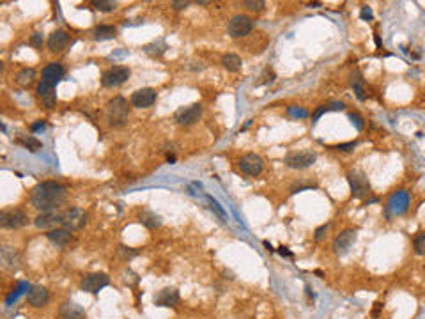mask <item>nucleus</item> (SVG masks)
I'll use <instances>...</instances> for the list:
<instances>
[{
  "instance_id": "bb28decb",
  "label": "nucleus",
  "mask_w": 425,
  "mask_h": 319,
  "mask_svg": "<svg viewBox=\"0 0 425 319\" xmlns=\"http://www.w3.org/2000/svg\"><path fill=\"white\" fill-rule=\"evenodd\" d=\"M351 82H352V87H354V91H356V96H358V99H365L367 96H365V89H363V78H362V75L358 73H352V78H351Z\"/></svg>"
},
{
  "instance_id": "4be33fe9",
  "label": "nucleus",
  "mask_w": 425,
  "mask_h": 319,
  "mask_svg": "<svg viewBox=\"0 0 425 319\" xmlns=\"http://www.w3.org/2000/svg\"><path fill=\"white\" fill-rule=\"evenodd\" d=\"M85 310L80 307V305L73 303V301H66V303L60 307V316L64 319H82Z\"/></svg>"
},
{
  "instance_id": "79ce46f5",
  "label": "nucleus",
  "mask_w": 425,
  "mask_h": 319,
  "mask_svg": "<svg viewBox=\"0 0 425 319\" xmlns=\"http://www.w3.org/2000/svg\"><path fill=\"white\" fill-rule=\"evenodd\" d=\"M43 126H44V123H43V121H41L39 124H34V126H32V130H34V131H36V130H39V128H43Z\"/></svg>"
},
{
  "instance_id": "ea45409f",
  "label": "nucleus",
  "mask_w": 425,
  "mask_h": 319,
  "mask_svg": "<svg viewBox=\"0 0 425 319\" xmlns=\"http://www.w3.org/2000/svg\"><path fill=\"white\" fill-rule=\"evenodd\" d=\"M188 4H190V2H172V5H174V7H176V9H185V7H188Z\"/></svg>"
},
{
  "instance_id": "6e6552de",
  "label": "nucleus",
  "mask_w": 425,
  "mask_h": 319,
  "mask_svg": "<svg viewBox=\"0 0 425 319\" xmlns=\"http://www.w3.org/2000/svg\"><path fill=\"white\" fill-rule=\"evenodd\" d=\"M27 222H29V216L21 209H9V211H2L0 215V225L4 229H20Z\"/></svg>"
},
{
  "instance_id": "e433bc0d",
  "label": "nucleus",
  "mask_w": 425,
  "mask_h": 319,
  "mask_svg": "<svg viewBox=\"0 0 425 319\" xmlns=\"http://www.w3.org/2000/svg\"><path fill=\"white\" fill-rule=\"evenodd\" d=\"M326 231H328V224H326V225H323V227H319L317 231H315V240H317V241L323 240V236H324V232H326Z\"/></svg>"
},
{
  "instance_id": "0eeeda50",
  "label": "nucleus",
  "mask_w": 425,
  "mask_h": 319,
  "mask_svg": "<svg viewBox=\"0 0 425 319\" xmlns=\"http://www.w3.org/2000/svg\"><path fill=\"white\" fill-rule=\"evenodd\" d=\"M85 222H87V213L80 209V207H71V209L62 213V225L68 231L82 229L85 225Z\"/></svg>"
},
{
  "instance_id": "dca6fc26",
  "label": "nucleus",
  "mask_w": 425,
  "mask_h": 319,
  "mask_svg": "<svg viewBox=\"0 0 425 319\" xmlns=\"http://www.w3.org/2000/svg\"><path fill=\"white\" fill-rule=\"evenodd\" d=\"M154 303L158 307H174V305L179 303V293L176 289H170V287L162 289L154 296Z\"/></svg>"
},
{
  "instance_id": "20e7f679",
  "label": "nucleus",
  "mask_w": 425,
  "mask_h": 319,
  "mask_svg": "<svg viewBox=\"0 0 425 319\" xmlns=\"http://www.w3.org/2000/svg\"><path fill=\"white\" fill-rule=\"evenodd\" d=\"M227 29H229L230 38H234V39L244 38V36H248L254 30V20L246 15H236L230 18Z\"/></svg>"
},
{
  "instance_id": "9b49d317",
  "label": "nucleus",
  "mask_w": 425,
  "mask_h": 319,
  "mask_svg": "<svg viewBox=\"0 0 425 319\" xmlns=\"http://www.w3.org/2000/svg\"><path fill=\"white\" fill-rule=\"evenodd\" d=\"M347 179H349V185H351V190H352V197H356V199H362L365 197L369 191H370V185L367 181V177L363 176L362 172H349L347 174Z\"/></svg>"
},
{
  "instance_id": "393cba45",
  "label": "nucleus",
  "mask_w": 425,
  "mask_h": 319,
  "mask_svg": "<svg viewBox=\"0 0 425 319\" xmlns=\"http://www.w3.org/2000/svg\"><path fill=\"white\" fill-rule=\"evenodd\" d=\"M117 34V29L112 25H99L94 29V38L96 39H112Z\"/></svg>"
},
{
  "instance_id": "aec40b11",
  "label": "nucleus",
  "mask_w": 425,
  "mask_h": 319,
  "mask_svg": "<svg viewBox=\"0 0 425 319\" xmlns=\"http://www.w3.org/2000/svg\"><path fill=\"white\" fill-rule=\"evenodd\" d=\"M36 93H37V98L43 101L44 107L52 108L55 103V93H54V87H50L46 85L44 82H39L37 84V89H36Z\"/></svg>"
},
{
  "instance_id": "2eb2a0df",
  "label": "nucleus",
  "mask_w": 425,
  "mask_h": 319,
  "mask_svg": "<svg viewBox=\"0 0 425 319\" xmlns=\"http://www.w3.org/2000/svg\"><path fill=\"white\" fill-rule=\"evenodd\" d=\"M62 225V213L57 211H50V213H41L37 218H36V225L39 229H55L57 225Z\"/></svg>"
},
{
  "instance_id": "9d476101",
  "label": "nucleus",
  "mask_w": 425,
  "mask_h": 319,
  "mask_svg": "<svg viewBox=\"0 0 425 319\" xmlns=\"http://www.w3.org/2000/svg\"><path fill=\"white\" fill-rule=\"evenodd\" d=\"M315 152L312 151H299V152H291L285 158V165L291 169H307L315 162Z\"/></svg>"
},
{
  "instance_id": "2f4dec72",
  "label": "nucleus",
  "mask_w": 425,
  "mask_h": 319,
  "mask_svg": "<svg viewBox=\"0 0 425 319\" xmlns=\"http://www.w3.org/2000/svg\"><path fill=\"white\" fill-rule=\"evenodd\" d=\"M244 5H246V9L254 11V13H259L264 9V2H260V0H248V2H244Z\"/></svg>"
},
{
  "instance_id": "473e14b6",
  "label": "nucleus",
  "mask_w": 425,
  "mask_h": 319,
  "mask_svg": "<svg viewBox=\"0 0 425 319\" xmlns=\"http://www.w3.org/2000/svg\"><path fill=\"white\" fill-rule=\"evenodd\" d=\"M289 113H291L293 117H307V110H303V108L289 107Z\"/></svg>"
},
{
  "instance_id": "7ed1b4c3",
  "label": "nucleus",
  "mask_w": 425,
  "mask_h": 319,
  "mask_svg": "<svg viewBox=\"0 0 425 319\" xmlns=\"http://www.w3.org/2000/svg\"><path fill=\"white\" fill-rule=\"evenodd\" d=\"M129 75H131V71L126 66H112L107 71H103L101 84L103 87H119L129 78Z\"/></svg>"
},
{
  "instance_id": "1a4fd4ad",
  "label": "nucleus",
  "mask_w": 425,
  "mask_h": 319,
  "mask_svg": "<svg viewBox=\"0 0 425 319\" xmlns=\"http://www.w3.org/2000/svg\"><path fill=\"white\" fill-rule=\"evenodd\" d=\"M262 158L254 154V152H250V154H244L243 158L240 160V169L243 172L244 176H250V177H255L259 176L260 172H262Z\"/></svg>"
},
{
  "instance_id": "37998d69",
  "label": "nucleus",
  "mask_w": 425,
  "mask_h": 319,
  "mask_svg": "<svg viewBox=\"0 0 425 319\" xmlns=\"http://www.w3.org/2000/svg\"><path fill=\"white\" fill-rule=\"evenodd\" d=\"M363 18H370V11H367V7L363 9Z\"/></svg>"
},
{
  "instance_id": "b1692460",
  "label": "nucleus",
  "mask_w": 425,
  "mask_h": 319,
  "mask_svg": "<svg viewBox=\"0 0 425 319\" xmlns=\"http://www.w3.org/2000/svg\"><path fill=\"white\" fill-rule=\"evenodd\" d=\"M222 64H223V68L227 69V71H232V73H236V71H240V69H241V64H243V62H241L240 55L227 54V55H223Z\"/></svg>"
},
{
  "instance_id": "f03ea898",
  "label": "nucleus",
  "mask_w": 425,
  "mask_h": 319,
  "mask_svg": "<svg viewBox=\"0 0 425 319\" xmlns=\"http://www.w3.org/2000/svg\"><path fill=\"white\" fill-rule=\"evenodd\" d=\"M128 117H129V105L124 98L117 96L108 101L107 105V119L108 124L113 128H119L122 124H126Z\"/></svg>"
},
{
  "instance_id": "c756f323",
  "label": "nucleus",
  "mask_w": 425,
  "mask_h": 319,
  "mask_svg": "<svg viewBox=\"0 0 425 319\" xmlns=\"http://www.w3.org/2000/svg\"><path fill=\"white\" fill-rule=\"evenodd\" d=\"M413 248L418 255H424L425 254V232H420V234L415 236V240H413Z\"/></svg>"
},
{
  "instance_id": "c85d7f7f",
  "label": "nucleus",
  "mask_w": 425,
  "mask_h": 319,
  "mask_svg": "<svg viewBox=\"0 0 425 319\" xmlns=\"http://www.w3.org/2000/svg\"><path fill=\"white\" fill-rule=\"evenodd\" d=\"M91 4H92L98 11H103V13L113 11L115 7H117V2H115V0H92Z\"/></svg>"
},
{
  "instance_id": "72a5a7b5",
  "label": "nucleus",
  "mask_w": 425,
  "mask_h": 319,
  "mask_svg": "<svg viewBox=\"0 0 425 319\" xmlns=\"http://www.w3.org/2000/svg\"><path fill=\"white\" fill-rule=\"evenodd\" d=\"M119 252H121L122 257H126V259H129V257H135V255L138 254L137 250H131V248H128V246H119Z\"/></svg>"
},
{
  "instance_id": "f257e3e1",
  "label": "nucleus",
  "mask_w": 425,
  "mask_h": 319,
  "mask_svg": "<svg viewBox=\"0 0 425 319\" xmlns=\"http://www.w3.org/2000/svg\"><path fill=\"white\" fill-rule=\"evenodd\" d=\"M64 201H66V188L54 181L37 185L32 191V199H30L32 206L43 213L57 211L64 204Z\"/></svg>"
},
{
  "instance_id": "a878e982",
  "label": "nucleus",
  "mask_w": 425,
  "mask_h": 319,
  "mask_svg": "<svg viewBox=\"0 0 425 319\" xmlns=\"http://www.w3.org/2000/svg\"><path fill=\"white\" fill-rule=\"evenodd\" d=\"M36 78V71L34 69H21L20 73H18V76H16V84L21 85V87H29L32 82H34Z\"/></svg>"
},
{
  "instance_id": "4c0bfd02",
  "label": "nucleus",
  "mask_w": 425,
  "mask_h": 319,
  "mask_svg": "<svg viewBox=\"0 0 425 319\" xmlns=\"http://www.w3.org/2000/svg\"><path fill=\"white\" fill-rule=\"evenodd\" d=\"M356 146V142H351V144H342V146H337L338 151H349V149H352Z\"/></svg>"
},
{
  "instance_id": "6ab92c4d",
  "label": "nucleus",
  "mask_w": 425,
  "mask_h": 319,
  "mask_svg": "<svg viewBox=\"0 0 425 319\" xmlns=\"http://www.w3.org/2000/svg\"><path fill=\"white\" fill-rule=\"evenodd\" d=\"M46 238H48L54 245L57 246H66L71 241V231H68V229H52V231H48V234H46Z\"/></svg>"
},
{
  "instance_id": "a211bd4d",
  "label": "nucleus",
  "mask_w": 425,
  "mask_h": 319,
  "mask_svg": "<svg viewBox=\"0 0 425 319\" xmlns=\"http://www.w3.org/2000/svg\"><path fill=\"white\" fill-rule=\"evenodd\" d=\"M68 43H69V36L68 32H64V30H55L54 34L48 38V48L50 52H54V54L62 52V50L68 46Z\"/></svg>"
},
{
  "instance_id": "f8f14e48",
  "label": "nucleus",
  "mask_w": 425,
  "mask_h": 319,
  "mask_svg": "<svg viewBox=\"0 0 425 319\" xmlns=\"http://www.w3.org/2000/svg\"><path fill=\"white\" fill-rule=\"evenodd\" d=\"M156 101V93L149 87L138 89L131 94V107L135 108H149Z\"/></svg>"
},
{
  "instance_id": "5701e85b",
  "label": "nucleus",
  "mask_w": 425,
  "mask_h": 319,
  "mask_svg": "<svg viewBox=\"0 0 425 319\" xmlns=\"http://www.w3.org/2000/svg\"><path fill=\"white\" fill-rule=\"evenodd\" d=\"M138 220L146 227H149V229H156V227L162 225V218L158 215H154L152 211H149V209H144V211L138 215Z\"/></svg>"
},
{
  "instance_id": "58836bf2",
  "label": "nucleus",
  "mask_w": 425,
  "mask_h": 319,
  "mask_svg": "<svg viewBox=\"0 0 425 319\" xmlns=\"http://www.w3.org/2000/svg\"><path fill=\"white\" fill-rule=\"evenodd\" d=\"M326 110H330V107H326V105H323V107L319 108L317 112L314 113V117H312V119H314V121H315V119H319V115H323V113L326 112Z\"/></svg>"
},
{
  "instance_id": "ddd939ff",
  "label": "nucleus",
  "mask_w": 425,
  "mask_h": 319,
  "mask_svg": "<svg viewBox=\"0 0 425 319\" xmlns=\"http://www.w3.org/2000/svg\"><path fill=\"white\" fill-rule=\"evenodd\" d=\"M62 76H64L62 64L50 62L48 66L43 69V80H41V82H44V84L50 85V87H55V85H57L60 80H62Z\"/></svg>"
},
{
  "instance_id": "412c9836",
  "label": "nucleus",
  "mask_w": 425,
  "mask_h": 319,
  "mask_svg": "<svg viewBox=\"0 0 425 319\" xmlns=\"http://www.w3.org/2000/svg\"><path fill=\"white\" fill-rule=\"evenodd\" d=\"M2 263L7 270H16L20 266V255L11 246H2Z\"/></svg>"
},
{
  "instance_id": "c9c22d12",
  "label": "nucleus",
  "mask_w": 425,
  "mask_h": 319,
  "mask_svg": "<svg viewBox=\"0 0 425 319\" xmlns=\"http://www.w3.org/2000/svg\"><path fill=\"white\" fill-rule=\"evenodd\" d=\"M30 44H32V46H41V44H43V38H41V34H34V36H32V39H30Z\"/></svg>"
},
{
  "instance_id": "4468645a",
  "label": "nucleus",
  "mask_w": 425,
  "mask_h": 319,
  "mask_svg": "<svg viewBox=\"0 0 425 319\" xmlns=\"http://www.w3.org/2000/svg\"><path fill=\"white\" fill-rule=\"evenodd\" d=\"M354 240H356V232L351 231V229H347V231L340 232V234L335 238L333 248H335V252H337L338 255H342V254H346L349 248H351V245L354 243Z\"/></svg>"
},
{
  "instance_id": "f704fd0d",
  "label": "nucleus",
  "mask_w": 425,
  "mask_h": 319,
  "mask_svg": "<svg viewBox=\"0 0 425 319\" xmlns=\"http://www.w3.org/2000/svg\"><path fill=\"white\" fill-rule=\"evenodd\" d=\"M349 117H351V121L354 124H356V128L358 130H362L363 128V123H362V119H360V115H356V113H351V115H349Z\"/></svg>"
},
{
  "instance_id": "423d86ee",
  "label": "nucleus",
  "mask_w": 425,
  "mask_h": 319,
  "mask_svg": "<svg viewBox=\"0 0 425 319\" xmlns=\"http://www.w3.org/2000/svg\"><path fill=\"white\" fill-rule=\"evenodd\" d=\"M202 115V105L201 103H193L190 107L179 108L176 113H174V121H176L179 126H190V124L197 123Z\"/></svg>"
},
{
  "instance_id": "39448f33",
  "label": "nucleus",
  "mask_w": 425,
  "mask_h": 319,
  "mask_svg": "<svg viewBox=\"0 0 425 319\" xmlns=\"http://www.w3.org/2000/svg\"><path fill=\"white\" fill-rule=\"evenodd\" d=\"M108 284H110V277L107 273H89V275H85L82 279L80 287L83 291L91 293V295H98L99 291L103 287H107Z\"/></svg>"
},
{
  "instance_id": "cd10ccee",
  "label": "nucleus",
  "mask_w": 425,
  "mask_h": 319,
  "mask_svg": "<svg viewBox=\"0 0 425 319\" xmlns=\"http://www.w3.org/2000/svg\"><path fill=\"white\" fill-rule=\"evenodd\" d=\"M16 142L21 144L23 148L30 149V151H37V149L41 148V142L36 137H32V135H29V137H20L18 140H16Z\"/></svg>"
},
{
  "instance_id": "7c9ffc66",
  "label": "nucleus",
  "mask_w": 425,
  "mask_h": 319,
  "mask_svg": "<svg viewBox=\"0 0 425 319\" xmlns=\"http://www.w3.org/2000/svg\"><path fill=\"white\" fill-rule=\"evenodd\" d=\"M163 52H165V44H149V46H146V54L149 55H162Z\"/></svg>"
},
{
  "instance_id": "f3484780",
  "label": "nucleus",
  "mask_w": 425,
  "mask_h": 319,
  "mask_svg": "<svg viewBox=\"0 0 425 319\" xmlns=\"http://www.w3.org/2000/svg\"><path fill=\"white\" fill-rule=\"evenodd\" d=\"M48 289L46 287H41V285H36L32 289L29 291V295H27V300H29V303L36 309H39V307H44V305L48 303Z\"/></svg>"
},
{
  "instance_id": "a19ab883",
  "label": "nucleus",
  "mask_w": 425,
  "mask_h": 319,
  "mask_svg": "<svg viewBox=\"0 0 425 319\" xmlns=\"http://www.w3.org/2000/svg\"><path fill=\"white\" fill-rule=\"evenodd\" d=\"M209 202H211V207H215V209H216V213H218V215H220V216H225V213L222 211V209H220V206H218V204H216V202L213 201V199H209Z\"/></svg>"
}]
</instances>
